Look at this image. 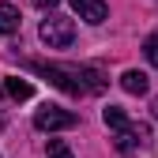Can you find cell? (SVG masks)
I'll list each match as a JSON object with an SVG mask.
<instances>
[{"mask_svg":"<svg viewBox=\"0 0 158 158\" xmlns=\"http://www.w3.org/2000/svg\"><path fill=\"white\" fill-rule=\"evenodd\" d=\"M38 34H42V42L49 49H68L75 42V23H72L68 15H49V19H42Z\"/></svg>","mask_w":158,"mask_h":158,"instance_id":"1","label":"cell"},{"mask_svg":"<svg viewBox=\"0 0 158 158\" xmlns=\"http://www.w3.org/2000/svg\"><path fill=\"white\" fill-rule=\"evenodd\" d=\"M75 121L79 117L68 113V109H60V106H42L34 113V128L38 132H64V128H75Z\"/></svg>","mask_w":158,"mask_h":158,"instance_id":"2","label":"cell"},{"mask_svg":"<svg viewBox=\"0 0 158 158\" xmlns=\"http://www.w3.org/2000/svg\"><path fill=\"white\" fill-rule=\"evenodd\" d=\"M34 68L42 72V75L49 79V83H56L60 90H68V94H83V90H87L75 68H56V64H34Z\"/></svg>","mask_w":158,"mask_h":158,"instance_id":"3","label":"cell"},{"mask_svg":"<svg viewBox=\"0 0 158 158\" xmlns=\"http://www.w3.org/2000/svg\"><path fill=\"white\" fill-rule=\"evenodd\" d=\"M147 139H151V128L128 121L121 132H117V151H121V154H135L139 147H147Z\"/></svg>","mask_w":158,"mask_h":158,"instance_id":"4","label":"cell"},{"mask_svg":"<svg viewBox=\"0 0 158 158\" xmlns=\"http://www.w3.org/2000/svg\"><path fill=\"white\" fill-rule=\"evenodd\" d=\"M68 4L79 11V19H87V23H106V19H109V4H106V0H68Z\"/></svg>","mask_w":158,"mask_h":158,"instance_id":"5","label":"cell"},{"mask_svg":"<svg viewBox=\"0 0 158 158\" xmlns=\"http://www.w3.org/2000/svg\"><path fill=\"white\" fill-rule=\"evenodd\" d=\"M0 87H4V94L11 98V102H27V98L34 94V87L27 83V79H19V75H4V83H0Z\"/></svg>","mask_w":158,"mask_h":158,"instance_id":"6","label":"cell"},{"mask_svg":"<svg viewBox=\"0 0 158 158\" xmlns=\"http://www.w3.org/2000/svg\"><path fill=\"white\" fill-rule=\"evenodd\" d=\"M121 87H124L128 94H147V87H151V83H147V75H143L139 68H128V72L121 75Z\"/></svg>","mask_w":158,"mask_h":158,"instance_id":"7","label":"cell"},{"mask_svg":"<svg viewBox=\"0 0 158 158\" xmlns=\"http://www.w3.org/2000/svg\"><path fill=\"white\" fill-rule=\"evenodd\" d=\"M15 30H19V8L0 4V34H15Z\"/></svg>","mask_w":158,"mask_h":158,"instance_id":"8","label":"cell"},{"mask_svg":"<svg viewBox=\"0 0 158 158\" xmlns=\"http://www.w3.org/2000/svg\"><path fill=\"white\" fill-rule=\"evenodd\" d=\"M75 72H79V79H83V87H87L90 94L106 90V79H102V72H94V68H75Z\"/></svg>","mask_w":158,"mask_h":158,"instance_id":"9","label":"cell"},{"mask_svg":"<svg viewBox=\"0 0 158 158\" xmlns=\"http://www.w3.org/2000/svg\"><path fill=\"white\" fill-rule=\"evenodd\" d=\"M102 121H106V128H113V132H121V128L128 124V113H124L121 106H109V109L102 113Z\"/></svg>","mask_w":158,"mask_h":158,"instance_id":"10","label":"cell"},{"mask_svg":"<svg viewBox=\"0 0 158 158\" xmlns=\"http://www.w3.org/2000/svg\"><path fill=\"white\" fill-rule=\"evenodd\" d=\"M143 53H147V60H151V64L158 68V34H151L147 42H143Z\"/></svg>","mask_w":158,"mask_h":158,"instance_id":"11","label":"cell"},{"mask_svg":"<svg viewBox=\"0 0 158 158\" xmlns=\"http://www.w3.org/2000/svg\"><path fill=\"white\" fill-rule=\"evenodd\" d=\"M49 158H75V154H72L60 139H53V143H49Z\"/></svg>","mask_w":158,"mask_h":158,"instance_id":"12","label":"cell"},{"mask_svg":"<svg viewBox=\"0 0 158 158\" xmlns=\"http://www.w3.org/2000/svg\"><path fill=\"white\" fill-rule=\"evenodd\" d=\"M34 4H38V8H53L56 0H34Z\"/></svg>","mask_w":158,"mask_h":158,"instance_id":"13","label":"cell"},{"mask_svg":"<svg viewBox=\"0 0 158 158\" xmlns=\"http://www.w3.org/2000/svg\"><path fill=\"white\" fill-rule=\"evenodd\" d=\"M151 109H154V117H158V94H154V102H151Z\"/></svg>","mask_w":158,"mask_h":158,"instance_id":"14","label":"cell"}]
</instances>
